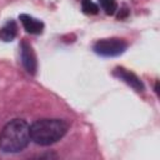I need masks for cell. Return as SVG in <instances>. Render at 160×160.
<instances>
[{
    "label": "cell",
    "mask_w": 160,
    "mask_h": 160,
    "mask_svg": "<svg viewBox=\"0 0 160 160\" xmlns=\"http://www.w3.org/2000/svg\"><path fill=\"white\" fill-rule=\"evenodd\" d=\"M30 140V125L22 119H12L0 131V150L9 154L20 152Z\"/></svg>",
    "instance_id": "6da1fadb"
},
{
    "label": "cell",
    "mask_w": 160,
    "mask_h": 160,
    "mask_svg": "<svg viewBox=\"0 0 160 160\" xmlns=\"http://www.w3.org/2000/svg\"><path fill=\"white\" fill-rule=\"evenodd\" d=\"M68 131V124L61 119H40L30 125L31 140L41 146L58 142Z\"/></svg>",
    "instance_id": "7a4b0ae2"
},
{
    "label": "cell",
    "mask_w": 160,
    "mask_h": 160,
    "mask_svg": "<svg viewBox=\"0 0 160 160\" xmlns=\"http://www.w3.org/2000/svg\"><path fill=\"white\" fill-rule=\"evenodd\" d=\"M128 48L125 40L119 38H109V39H100L92 45V50L95 54L104 56V58H114L121 55Z\"/></svg>",
    "instance_id": "3957f363"
},
{
    "label": "cell",
    "mask_w": 160,
    "mask_h": 160,
    "mask_svg": "<svg viewBox=\"0 0 160 160\" xmlns=\"http://www.w3.org/2000/svg\"><path fill=\"white\" fill-rule=\"evenodd\" d=\"M20 59L24 69L30 75H35L38 70V59L32 46L26 40H22L20 42Z\"/></svg>",
    "instance_id": "277c9868"
},
{
    "label": "cell",
    "mask_w": 160,
    "mask_h": 160,
    "mask_svg": "<svg viewBox=\"0 0 160 160\" xmlns=\"http://www.w3.org/2000/svg\"><path fill=\"white\" fill-rule=\"evenodd\" d=\"M112 75L119 80L124 81L126 85H129L131 89H134L138 92H142L145 90V85L141 81V79L136 74H134L132 71H129L122 66H116L112 71Z\"/></svg>",
    "instance_id": "5b68a950"
},
{
    "label": "cell",
    "mask_w": 160,
    "mask_h": 160,
    "mask_svg": "<svg viewBox=\"0 0 160 160\" xmlns=\"http://www.w3.org/2000/svg\"><path fill=\"white\" fill-rule=\"evenodd\" d=\"M20 19V22L22 24V28L25 29L26 32L29 34H32V35H39L44 31V22L31 15H28V14H21L19 16Z\"/></svg>",
    "instance_id": "8992f818"
},
{
    "label": "cell",
    "mask_w": 160,
    "mask_h": 160,
    "mask_svg": "<svg viewBox=\"0 0 160 160\" xmlns=\"http://www.w3.org/2000/svg\"><path fill=\"white\" fill-rule=\"evenodd\" d=\"M18 35V25L15 20H8L0 29V40L9 42L12 41Z\"/></svg>",
    "instance_id": "52a82bcc"
},
{
    "label": "cell",
    "mask_w": 160,
    "mask_h": 160,
    "mask_svg": "<svg viewBox=\"0 0 160 160\" xmlns=\"http://www.w3.org/2000/svg\"><path fill=\"white\" fill-rule=\"evenodd\" d=\"M98 4L106 15H114L118 10V2L115 0H98Z\"/></svg>",
    "instance_id": "ba28073f"
},
{
    "label": "cell",
    "mask_w": 160,
    "mask_h": 160,
    "mask_svg": "<svg viewBox=\"0 0 160 160\" xmlns=\"http://www.w3.org/2000/svg\"><path fill=\"white\" fill-rule=\"evenodd\" d=\"M81 10L88 15H96L99 12V6L91 0H81Z\"/></svg>",
    "instance_id": "9c48e42d"
},
{
    "label": "cell",
    "mask_w": 160,
    "mask_h": 160,
    "mask_svg": "<svg viewBox=\"0 0 160 160\" xmlns=\"http://www.w3.org/2000/svg\"><path fill=\"white\" fill-rule=\"evenodd\" d=\"M128 15H129V10H128L126 8H124V9H122V11H121V14L119 12L118 18H119V19H124V18H126Z\"/></svg>",
    "instance_id": "30bf717a"
}]
</instances>
